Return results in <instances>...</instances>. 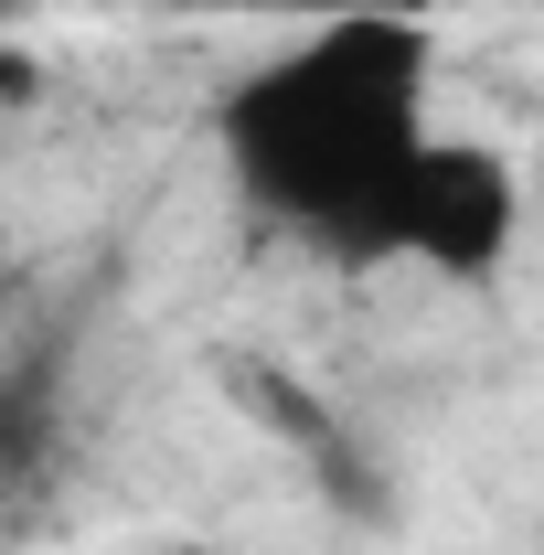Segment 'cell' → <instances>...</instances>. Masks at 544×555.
<instances>
[{
    "label": "cell",
    "mask_w": 544,
    "mask_h": 555,
    "mask_svg": "<svg viewBox=\"0 0 544 555\" xmlns=\"http://www.w3.org/2000/svg\"><path fill=\"white\" fill-rule=\"evenodd\" d=\"M11 288H22V278H11V257H0V310H11Z\"/></svg>",
    "instance_id": "cell-5"
},
{
    "label": "cell",
    "mask_w": 544,
    "mask_h": 555,
    "mask_svg": "<svg viewBox=\"0 0 544 555\" xmlns=\"http://www.w3.org/2000/svg\"><path fill=\"white\" fill-rule=\"evenodd\" d=\"M523 246V171L513 150L491 139H427L396 193V224H385V257L449 278V288H491Z\"/></svg>",
    "instance_id": "cell-2"
},
{
    "label": "cell",
    "mask_w": 544,
    "mask_h": 555,
    "mask_svg": "<svg viewBox=\"0 0 544 555\" xmlns=\"http://www.w3.org/2000/svg\"><path fill=\"white\" fill-rule=\"evenodd\" d=\"M427 96H438V22L321 11L213 86V150L268 224L341 268H385L396 193L438 139Z\"/></svg>",
    "instance_id": "cell-1"
},
{
    "label": "cell",
    "mask_w": 544,
    "mask_h": 555,
    "mask_svg": "<svg viewBox=\"0 0 544 555\" xmlns=\"http://www.w3.org/2000/svg\"><path fill=\"white\" fill-rule=\"evenodd\" d=\"M299 11H310V22H321V11H396V22H438L449 0H299Z\"/></svg>",
    "instance_id": "cell-4"
},
{
    "label": "cell",
    "mask_w": 544,
    "mask_h": 555,
    "mask_svg": "<svg viewBox=\"0 0 544 555\" xmlns=\"http://www.w3.org/2000/svg\"><path fill=\"white\" fill-rule=\"evenodd\" d=\"M182 555H204V545H182Z\"/></svg>",
    "instance_id": "cell-7"
},
{
    "label": "cell",
    "mask_w": 544,
    "mask_h": 555,
    "mask_svg": "<svg viewBox=\"0 0 544 555\" xmlns=\"http://www.w3.org/2000/svg\"><path fill=\"white\" fill-rule=\"evenodd\" d=\"M43 438H54V416L33 385H0V481H22L33 460H43Z\"/></svg>",
    "instance_id": "cell-3"
},
{
    "label": "cell",
    "mask_w": 544,
    "mask_h": 555,
    "mask_svg": "<svg viewBox=\"0 0 544 555\" xmlns=\"http://www.w3.org/2000/svg\"><path fill=\"white\" fill-rule=\"evenodd\" d=\"M523 11H544V0H523Z\"/></svg>",
    "instance_id": "cell-6"
}]
</instances>
